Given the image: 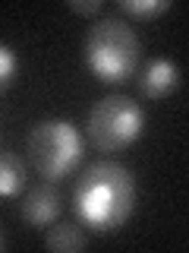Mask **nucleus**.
<instances>
[{
	"label": "nucleus",
	"instance_id": "f257e3e1",
	"mask_svg": "<svg viewBox=\"0 0 189 253\" xmlns=\"http://www.w3.org/2000/svg\"><path fill=\"white\" fill-rule=\"evenodd\" d=\"M136 174L120 162H94L76 180L73 206L79 225L89 231L110 234L129 221L136 209Z\"/></svg>",
	"mask_w": 189,
	"mask_h": 253
},
{
	"label": "nucleus",
	"instance_id": "f03ea898",
	"mask_svg": "<svg viewBox=\"0 0 189 253\" xmlns=\"http://www.w3.org/2000/svg\"><path fill=\"white\" fill-rule=\"evenodd\" d=\"M142 42L120 16H101L85 32V63L101 83H126L139 67Z\"/></svg>",
	"mask_w": 189,
	"mask_h": 253
},
{
	"label": "nucleus",
	"instance_id": "7ed1b4c3",
	"mask_svg": "<svg viewBox=\"0 0 189 253\" xmlns=\"http://www.w3.org/2000/svg\"><path fill=\"white\" fill-rule=\"evenodd\" d=\"M26 146H29V158L35 165V171L51 184L69 177L73 168L82 162V133L63 117L38 121L29 130Z\"/></svg>",
	"mask_w": 189,
	"mask_h": 253
},
{
	"label": "nucleus",
	"instance_id": "20e7f679",
	"mask_svg": "<svg viewBox=\"0 0 189 253\" xmlns=\"http://www.w3.org/2000/svg\"><path fill=\"white\" fill-rule=\"evenodd\" d=\"M89 139L101 152H120V149L132 146L142 130H145V108L129 95H104L98 98L89 111Z\"/></svg>",
	"mask_w": 189,
	"mask_h": 253
},
{
	"label": "nucleus",
	"instance_id": "39448f33",
	"mask_svg": "<svg viewBox=\"0 0 189 253\" xmlns=\"http://www.w3.org/2000/svg\"><path fill=\"white\" fill-rule=\"evenodd\" d=\"M180 83H183V76H180V67H177L173 57H155V60H148L139 73V89L148 101L170 98V95L180 89Z\"/></svg>",
	"mask_w": 189,
	"mask_h": 253
},
{
	"label": "nucleus",
	"instance_id": "423d86ee",
	"mask_svg": "<svg viewBox=\"0 0 189 253\" xmlns=\"http://www.w3.org/2000/svg\"><path fill=\"white\" fill-rule=\"evenodd\" d=\"M60 212H63V200H60L57 187H51V180L32 187L26 193V200H22V218H26L32 228L54 225V221L60 218Z\"/></svg>",
	"mask_w": 189,
	"mask_h": 253
},
{
	"label": "nucleus",
	"instance_id": "0eeeda50",
	"mask_svg": "<svg viewBox=\"0 0 189 253\" xmlns=\"http://www.w3.org/2000/svg\"><path fill=\"white\" fill-rule=\"evenodd\" d=\"M44 244H47V250H54V253H76V250H85L89 234H85V228L76 225V221H54V225H47Z\"/></svg>",
	"mask_w": 189,
	"mask_h": 253
},
{
	"label": "nucleus",
	"instance_id": "6e6552de",
	"mask_svg": "<svg viewBox=\"0 0 189 253\" xmlns=\"http://www.w3.org/2000/svg\"><path fill=\"white\" fill-rule=\"evenodd\" d=\"M22 187H26V165H22V158L10 152V149H0V200L19 196Z\"/></svg>",
	"mask_w": 189,
	"mask_h": 253
},
{
	"label": "nucleus",
	"instance_id": "1a4fd4ad",
	"mask_svg": "<svg viewBox=\"0 0 189 253\" xmlns=\"http://www.w3.org/2000/svg\"><path fill=\"white\" fill-rule=\"evenodd\" d=\"M120 10L132 19H155L170 10V0H120Z\"/></svg>",
	"mask_w": 189,
	"mask_h": 253
},
{
	"label": "nucleus",
	"instance_id": "9d476101",
	"mask_svg": "<svg viewBox=\"0 0 189 253\" xmlns=\"http://www.w3.org/2000/svg\"><path fill=\"white\" fill-rule=\"evenodd\" d=\"M19 76V54L6 42H0V95H3Z\"/></svg>",
	"mask_w": 189,
	"mask_h": 253
},
{
	"label": "nucleus",
	"instance_id": "9b49d317",
	"mask_svg": "<svg viewBox=\"0 0 189 253\" xmlns=\"http://www.w3.org/2000/svg\"><path fill=\"white\" fill-rule=\"evenodd\" d=\"M69 10L73 13H82V16H94V13H101V0H69Z\"/></svg>",
	"mask_w": 189,
	"mask_h": 253
},
{
	"label": "nucleus",
	"instance_id": "f8f14e48",
	"mask_svg": "<svg viewBox=\"0 0 189 253\" xmlns=\"http://www.w3.org/2000/svg\"><path fill=\"white\" fill-rule=\"evenodd\" d=\"M6 247V237H3V231H0V250H3Z\"/></svg>",
	"mask_w": 189,
	"mask_h": 253
}]
</instances>
